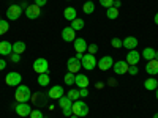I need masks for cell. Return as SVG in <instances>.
Returning a JSON list of instances; mask_svg holds the SVG:
<instances>
[{"mask_svg": "<svg viewBox=\"0 0 158 118\" xmlns=\"http://www.w3.org/2000/svg\"><path fill=\"white\" fill-rule=\"evenodd\" d=\"M156 99H158V88H156Z\"/></svg>", "mask_w": 158, "mask_h": 118, "instance_id": "cell-47", "label": "cell"}, {"mask_svg": "<svg viewBox=\"0 0 158 118\" xmlns=\"http://www.w3.org/2000/svg\"><path fill=\"white\" fill-rule=\"evenodd\" d=\"M10 54H13V44L10 41H2L0 43V55L6 57Z\"/></svg>", "mask_w": 158, "mask_h": 118, "instance_id": "cell-17", "label": "cell"}, {"mask_svg": "<svg viewBox=\"0 0 158 118\" xmlns=\"http://www.w3.org/2000/svg\"><path fill=\"white\" fill-rule=\"evenodd\" d=\"M74 79H76V74H73V73H67L65 74V77H63V81H65V84L67 85H74Z\"/></svg>", "mask_w": 158, "mask_h": 118, "instance_id": "cell-28", "label": "cell"}, {"mask_svg": "<svg viewBox=\"0 0 158 118\" xmlns=\"http://www.w3.org/2000/svg\"><path fill=\"white\" fill-rule=\"evenodd\" d=\"M111 44H112L114 49H120V47H123V41H122V39H118V38H112V39H111Z\"/></svg>", "mask_w": 158, "mask_h": 118, "instance_id": "cell-31", "label": "cell"}, {"mask_svg": "<svg viewBox=\"0 0 158 118\" xmlns=\"http://www.w3.org/2000/svg\"><path fill=\"white\" fill-rule=\"evenodd\" d=\"M48 3V0H35V5H38L40 8H41V6H44Z\"/></svg>", "mask_w": 158, "mask_h": 118, "instance_id": "cell-38", "label": "cell"}, {"mask_svg": "<svg viewBox=\"0 0 158 118\" xmlns=\"http://www.w3.org/2000/svg\"><path fill=\"white\" fill-rule=\"evenodd\" d=\"M73 43H74V50H76V54H84V52L87 50V43H85L84 38H76Z\"/></svg>", "mask_w": 158, "mask_h": 118, "instance_id": "cell-14", "label": "cell"}, {"mask_svg": "<svg viewBox=\"0 0 158 118\" xmlns=\"http://www.w3.org/2000/svg\"><path fill=\"white\" fill-rule=\"evenodd\" d=\"M62 39H63V41H67V43L74 41V39H76V32L71 27H65L62 30Z\"/></svg>", "mask_w": 158, "mask_h": 118, "instance_id": "cell-13", "label": "cell"}, {"mask_svg": "<svg viewBox=\"0 0 158 118\" xmlns=\"http://www.w3.org/2000/svg\"><path fill=\"white\" fill-rule=\"evenodd\" d=\"M40 14H41V8H40L38 5H29L27 8H25V16H27L29 19H38Z\"/></svg>", "mask_w": 158, "mask_h": 118, "instance_id": "cell-8", "label": "cell"}, {"mask_svg": "<svg viewBox=\"0 0 158 118\" xmlns=\"http://www.w3.org/2000/svg\"><path fill=\"white\" fill-rule=\"evenodd\" d=\"M73 113L74 115H77L79 118H84V116H87V113H89V106L84 102V101H74L73 102Z\"/></svg>", "mask_w": 158, "mask_h": 118, "instance_id": "cell-2", "label": "cell"}, {"mask_svg": "<svg viewBox=\"0 0 158 118\" xmlns=\"http://www.w3.org/2000/svg\"><path fill=\"white\" fill-rule=\"evenodd\" d=\"M155 24L158 25V13H156V14H155Z\"/></svg>", "mask_w": 158, "mask_h": 118, "instance_id": "cell-43", "label": "cell"}, {"mask_svg": "<svg viewBox=\"0 0 158 118\" xmlns=\"http://www.w3.org/2000/svg\"><path fill=\"white\" fill-rule=\"evenodd\" d=\"M74 57H76L77 60H82V57H84V54H76Z\"/></svg>", "mask_w": 158, "mask_h": 118, "instance_id": "cell-41", "label": "cell"}, {"mask_svg": "<svg viewBox=\"0 0 158 118\" xmlns=\"http://www.w3.org/2000/svg\"><path fill=\"white\" fill-rule=\"evenodd\" d=\"M103 85H104L103 82H98V84H97V88H98V90H101V88H103Z\"/></svg>", "mask_w": 158, "mask_h": 118, "instance_id": "cell-42", "label": "cell"}, {"mask_svg": "<svg viewBox=\"0 0 158 118\" xmlns=\"http://www.w3.org/2000/svg\"><path fill=\"white\" fill-rule=\"evenodd\" d=\"M144 87H146V90H149V91L156 90V88H158V82H156V79H153V77L147 79V81L144 82Z\"/></svg>", "mask_w": 158, "mask_h": 118, "instance_id": "cell-22", "label": "cell"}, {"mask_svg": "<svg viewBox=\"0 0 158 118\" xmlns=\"http://www.w3.org/2000/svg\"><path fill=\"white\" fill-rule=\"evenodd\" d=\"M70 118H79V116H77V115H74V113H73V115H71V116H70Z\"/></svg>", "mask_w": 158, "mask_h": 118, "instance_id": "cell-45", "label": "cell"}, {"mask_svg": "<svg viewBox=\"0 0 158 118\" xmlns=\"http://www.w3.org/2000/svg\"><path fill=\"white\" fill-rule=\"evenodd\" d=\"M74 85H77L79 88H87L89 87V77L85 74H76Z\"/></svg>", "mask_w": 158, "mask_h": 118, "instance_id": "cell-16", "label": "cell"}, {"mask_svg": "<svg viewBox=\"0 0 158 118\" xmlns=\"http://www.w3.org/2000/svg\"><path fill=\"white\" fill-rule=\"evenodd\" d=\"M155 49L153 47H146L142 50V58L144 60H147V61H150V60H155Z\"/></svg>", "mask_w": 158, "mask_h": 118, "instance_id": "cell-21", "label": "cell"}, {"mask_svg": "<svg viewBox=\"0 0 158 118\" xmlns=\"http://www.w3.org/2000/svg\"><path fill=\"white\" fill-rule=\"evenodd\" d=\"M114 6L115 8H120L122 6V2H120V0H114Z\"/></svg>", "mask_w": 158, "mask_h": 118, "instance_id": "cell-40", "label": "cell"}, {"mask_svg": "<svg viewBox=\"0 0 158 118\" xmlns=\"http://www.w3.org/2000/svg\"><path fill=\"white\" fill-rule=\"evenodd\" d=\"M153 118H158V113H155V115H153Z\"/></svg>", "mask_w": 158, "mask_h": 118, "instance_id": "cell-46", "label": "cell"}, {"mask_svg": "<svg viewBox=\"0 0 158 118\" xmlns=\"http://www.w3.org/2000/svg\"><path fill=\"white\" fill-rule=\"evenodd\" d=\"M82 10H84V13H85V14H92V13L95 11V3H94V2H90V0H89V2H85V3H84Z\"/></svg>", "mask_w": 158, "mask_h": 118, "instance_id": "cell-27", "label": "cell"}, {"mask_svg": "<svg viewBox=\"0 0 158 118\" xmlns=\"http://www.w3.org/2000/svg\"><path fill=\"white\" fill-rule=\"evenodd\" d=\"M67 68H68V71H70V73H73V74L79 73V69L82 68L81 60H77L76 57H71V58H68V61H67Z\"/></svg>", "mask_w": 158, "mask_h": 118, "instance_id": "cell-9", "label": "cell"}, {"mask_svg": "<svg viewBox=\"0 0 158 118\" xmlns=\"http://www.w3.org/2000/svg\"><path fill=\"white\" fill-rule=\"evenodd\" d=\"M71 101H77L79 98H81V96H79V90H74V88H71L70 91H68V95H67Z\"/></svg>", "mask_w": 158, "mask_h": 118, "instance_id": "cell-29", "label": "cell"}, {"mask_svg": "<svg viewBox=\"0 0 158 118\" xmlns=\"http://www.w3.org/2000/svg\"><path fill=\"white\" fill-rule=\"evenodd\" d=\"M112 68H114V73H115V74L122 76V74H127V73H128L130 65H128L125 60H120V61H115Z\"/></svg>", "mask_w": 158, "mask_h": 118, "instance_id": "cell-10", "label": "cell"}, {"mask_svg": "<svg viewBox=\"0 0 158 118\" xmlns=\"http://www.w3.org/2000/svg\"><path fill=\"white\" fill-rule=\"evenodd\" d=\"M100 5L104 8H111L114 6V0H100Z\"/></svg>", "mask_w": 158, "mask_h": 118, "instance_id": "cell-32", "label": "cell"}, {"mask_svg": "<svg viewBox=\"0 0 158 118\" xmlns=\"http://www.w3.org/2000/svg\"><path fill=\"white\" fill-rule=\"evenodd\" d=\"M30 118H44L41 110H32L30 112Z\"/></svg>", "mask_w": 158, "mask_h": 118, "instance_id": "cell-35", "label": "cell"}, {"mask_svg": "<svg viewBox=\"0 0 158 118\" xmlns=\"http://www.w3.org/2000/svg\"><path fill=\"white\" fill-rule=\"evenodd\" d=\"M25 47H27V46H25V43L24 41H16L15 44H13V52H15V54H22V52L25 50Z\"/></svg>", "mask_w": 158, "mask_h": 118, "instance_id": "cell-24", "label": "cell"}, {"mask_svg": "<svg viewBox=\"0 0 158 118\" xmlns=\"http://www.w3.org/2000/svg\"><path fill=\"white\" fill-rule=\"evenodd\" d=\"M155 60H158V50L155 52Z\"/></svg>", "mask_w": 158, "mask_h": 118, "instance_id": "cell-44", "label": "cell"}, {"mask_svg": "<svg viewBox=\"0 0 158 118\" xmlns=\"http://www.w3.org/2000/svg\"><path fill=\"white\" fill-rule=\"evenodd\" d=\"M98 50V46L97 44H90L87 46V54H92V55H95V52Z\"/></svg>", "mask_w": 158, "mask_h": 118, "instance_id": "cell-34", "label": "cell"}, {"mask_svg": "<svg viewBox=\"0 0 158 118\" xmlns=\"http://www.w3.org/2000/svg\"><path fill=\"white\" fill-rule=\"evenodd\" d=\"M128 73H130L131 76H136V74H138V66H136V65L130 66V68H128Z\"/></svg>", "mask_w": 158, "mask_h": 118, "instance_id": "cell-37", "label": "cell"}, {"mask_svg": "<svg viewBox=\"0 0 158 118\" xmlns=\"http://www.w3.org/2000/svg\"><path fill=\"white\" fill-rule=\"evenodd\" d=\"M8 29H10V24L3 19H0V35H5L8 32Z\"/></svg>", "mask_w": 158, "mask_h": 118, "instance_id": "cell-30", "label": "cell"}, {"mask_svg": "<svg viewBox=\"0 0 158 118\" xmlns=\"http://www.w3.org/2000/svg\"><path fill=\"white\" fill-rule=\"evenodd\" d=\"M97 66H98L101 71H108V69H111V68L114 66V60H112L111 55H104V57H101V58L98 60Z\"/></svg>", "mask_w": 158, "mask_h": 118, "instance_id": "cell-7", "label": "cell"}, {"mask_svg": "<svg viewBox=\"0 0 158 118\" xmlns=\"http://www.w3.org/2000/svg\"><path fill=\"white\" fill-rule=\"evenodd\" d=\"M106 16H108V19H117V18H118V8H115V6L108 8Z\"/></svg>", "mask_w": 158, "mask_h": 118, "instance_id": "cell-26", "label": "cell"}, {"mask_svg": "<svg viewBox=\"0 0 158 118\" xmlns=\"http://www.w3.org/2000/svg\"><path fill=\"white\" fill-rule=\"evenodd\" d=\"M84 25H85V22H84L82 19L76 18L74 21H71V25H70V27H71L74 32H77V30H82V29H84Z\"/></svg>", "mask_w": 158, "mask_h": 118, "instance_id": "cell-23", "label": "cell"}, {"mask_svg": "<svg viewBox=\"0 0 158 118\" xmlns=\"http://www.w3.org/2000/svg\"><path fill=\"white\" fill-rule=\"evenodd\" d=\"M21 82H22V76L19 74V73H8L6 74V77H5V84L8 85V87H16V85H21Z\"/></svg>", "mask_w": 158, "mask_h": 118, "instance_id": "cell-4", "label": "cell"}, {"mask_svg": "<svg viewBox=\"0 0 158 118\" xmlns=\"http://www.w3.org/2000/svg\"><path fill=\"white\" fill-rule=\"evenodd\" d=\"M139 58H141V54L136 50V49H133V50H128V55H127V63L130 65V66H133V65H138L139 63Z\"/></svg>", "mask_w": 158, "mask_h": 118, "instance_id": "cell-12", "label": "cell"}, {"mask_svg": "<svg viewBox=\"0 0 158 118\" xmlns=\"http://www.w3.org/2000/svg\"><path fill=\"white\" fill-rule=\"evenodd\" d=\"M48 69H49V63H48L46 58H36L33 61V71L35 73L44 74V73H48Z\"/></svg>", "mask_w": 158, "mask_h": 118, "instance_id": "cell-5", "label": "cell"}, {"mask_svg": "<svg viewBox=\"0 0 158 118\" xmlns=\"http://www.w3.org/2000/svg\"><path fill=\"white\" fill-rule=\"evenodd\" d=\"M15 98H16L18 102H29V99L32 98V91L27 85H18Z\"/></svg>", "mask_w": 158, "mask_h": 118, "instance_id": "cell-1", "label": "cell"}, {"mask_svg": "<svg viewBox=\"0 0 158 118\" xmlns=\"http://www.w3.org/2000/svg\"><path fill=\"white\" fill-rule=\"evenodd\" d=\"M6 68V60H3V58H0V71H3Z\"/></svg>", "mask_w": 158, "mask_h": 118, "instance_id": "cell-39", "label": "cell"}, {"mask_svg": "<svg viewBox=\"0 0 158 118\" xmlns=\"http://www.w3.org/2000/svg\"><path fill=\"white\" fill-rule=\"evenodd\" d=\"M79 96H81V98H87L89 96V90L87 88H79Z\"/></svg>", "mask_w": 158, "mask_h": 118, "instance_id": "cell-36", "label": "cell"}, {"mask_svg": "<svg viewBox=\"0 0 158 118\" xmlns=\"http://www.w3.org/2000/svg\"><path fill=\"white\" fill-rule=\"evenodd\" d=\"M63 18L67 19V21H74L77 18L76 8L74 6H67V8H65V11H63Z\"/></svg>", "mask_w": 158, "mask_h": 118, "instance_id": "cell-20", "label": "cell"}, {"mask_svg": "<svg viewBox=\"0 0 158 118\" xmlns=\"http://www.w3.org/2000/svg\"><path fill=\"white\" fill-rule=\"evenodd\" d=\"M48 96H49L51 99H57V101H59V99L63 96V87H60V85H54V87L49 90Z\"/></svg>", "mask_w": 158, "mask_h": 118, "instance_id": "cell-15", "label": "cell"}, {"mask_svg": "<svg viewBox=\"0 0 158 118\" xmlns=\"http://www.w3.org/2000/svg\"><path fill=\"white\" fill-rule=\"evenodd\" d=\"M8 57H10V60H11L13 63H19V61H21V55H19V54H15V52H13V54H10Z\"/></svg>", "mask_w": 158, "mask_h": 118, "instance_id": "cell-33", "label": "cell"}, {"mask_svg": "<svg viewBox=\"0 0 158 118\" xmlns=\"http://www.w3.org/2000/svg\"><path fill=\"white\" fill-rule=\"evenodd\" d=\"M32 112L30 106H29V102H18L16 104V113L19 116H29Z\"/></svg>", "mask_w": 158, "mask_h": 118, "instance_id": "cell-11", "label": "cell"}, {"mask_svg": "<svg viewBox=\"0 0 158 118\" xmlns=\"http://www.w3.org/2000/svg\"><path fill=\"white\" fill-rule=\"evenodd\" d=\"M51 82V79H49V74L44 73V74H38V84L41 85V87H48Z\"/></svg>", "mask_w": 158, "mask_h": 118, "instance_id": "cell-25", "label": "cell"}, {"mask_svg": "<svg viewBox=\"0 0 158 118\" xmlns=\"http://www.w3.org/2000/svg\"><path fill=\"white\" fill-rule=\"evenodd\" d=\"M97 63H98V60L95 58V55H92V54H85V55L82 57V60H81L82 68L87 69V71H92V69H94V68L97 66Z\"/></svg>", "mask_w": 158, "mask_h": 118, "instance_id": "cell-3", "label": "cell"}, {"mask_svg": "<svg viewBox=\"0 0 158 118\" xmlns=\"http://www.w3.org/2000/svg\"><path fill=\"white\" fill-rule=\"evenodd\" d=\"M146 73L150 76H156L158 74V60H150L146 65Z\"/></svg>", "mask_w": 158, "mask_h": 118, "instance_id": "cell-18", "label": "cell"}, {"mask_svg": "<svg viewBox=\"0 0 158 118\" xmlns=\"http://www.w3.org/2000/svg\"><path fill=\"white\" fill-rule=\"evenodd\" d=\"M123 47L128 49V50L136 49V47H138V39H136L135 36H127V38L123 39Z\"/></svg>", "mask_w": 158, "mask_h": 118, "instance_id": "cell-19", "label": "cell"}, {"mask_svg": "<svg viewBox=\"0 0 158 118\" xmlns=\"http://www.w3.org/2000/svg\"><path fill=\"white\" fill-rule=\"evenodd\" d=\"M21 14H22V6H21V5H11V6L6 10V18H8L10 21L19 19Z\"/></svg>", "mask_w": 158, "mask_h": 118, "instance_id": "cell-6", "label": "cell"}]
</instances>
